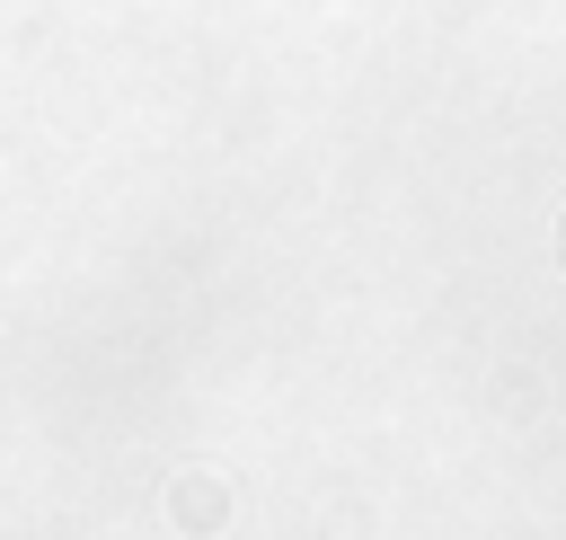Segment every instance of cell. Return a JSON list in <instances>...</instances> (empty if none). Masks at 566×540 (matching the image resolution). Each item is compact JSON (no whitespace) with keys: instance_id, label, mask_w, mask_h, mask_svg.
<instances>
[{"instance_id":"obj_1","label":"cell","mask_w":566,"mask_h":540,"mask_svg":"<svg viewBox=\"0 0 566 540\" xmlns=\"http://www.w3.org/2000/svg\"><path fill=\"white\" fill-rule=\"evenodd\" d=\"M230 513H239V496H230L221 469H177L168 478V531L177 540H212V531H230Z\"/></svg>"}]
</instances>
